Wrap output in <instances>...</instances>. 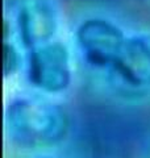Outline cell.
I'll list each match as a JSON object with an SVG mask.
<instances>
[{
  "label": "cell",
  "mask_w": 150,
  "mask_h": 158,
  "mask_svg": "<svg viewBox=\"0 0 150 158\" xmlns=\"http://www.w3.org/2000/svg\"><path fill=\"white\" fill-rule=\"evenodd\" d=\"M8 125L12 136L23 144H52L63 137L67 120L54 106L21 100L9 107Z\"/></svg>",
  "instance_id": "cell-1"
},
{
  "label": "cell",
  "mask_w": 150,
  "mask_h": 158,
  "mask_svg": "<svg viewBox=\"0 0 150 158\" xmlns=\"http://www.w3.org/2000/svg\"><path fill=\"white\" fill-rule=\"evenodd\" d=\"M78 41L91 65L113 66L125 40L117 27L103 20H88L79 28Z\"/></svg>",
  "instance_id": "cell-2"
},
{
  "label": "cell",
  "mask_w": 150,
  "mask_h": 158,
  "mask_svg": "<svg viewBox=\"0 0 150 158\" xmlns=\"http://www.w3.org/2000/svg\"><path fill=\"white\" fill-rule=\"evenodd\" d=\"M29 78L33 85L48 92H58L70 82L69 54L61 44L41 46L31 54Z\"/></svg>",
  "instance_id": "cell-3"
},
{
  "label": "cell",
  "mask_w": 150,
  "mask_h": 158,
  "mask_svg": "<svg viewBox=\"0 0 150 158\" xmlns=\"http://www.w3.org/2000/svg\"><path fill=\"white\" fill-rule=\"evenodd\" d=\"M113 69L133 86L150 85V48L142 40L129 38L124 42Z\"/></svg>",
  "instance_id": "cell-4"
},
{
  "label": "cell",
  "mask_w": 150,
  "mask_h": 158,
  "mask_svg": "<svg viewBox=\"0 0 150 158\" xmlns=\"http://www.w3.org/2000/svg\"><path fill=\"white\" fill-rule=\"evenodd\" d=\"M19 27L23 42L27 46L45 42L56 32V17L49 6L31 3L19 13Z\"/></svg>",
  "instance_id": "cell-5"
},
{
  "label": "cell",
  "mask_w": 150,
  "mask_h": 158,
  "mask_svg": "<svg viewBox=\"0 0 150 158\" xmlns=\"http://www.w3.org/2000/svg\"><path fill=\"white\" fill-rule=\"evenodd\" d=\"M17 54L13 46L9 44H4V74L8 75L17 67Z\"/></svg>",
  "instance_id": "cell-6"
}]
</instances>
